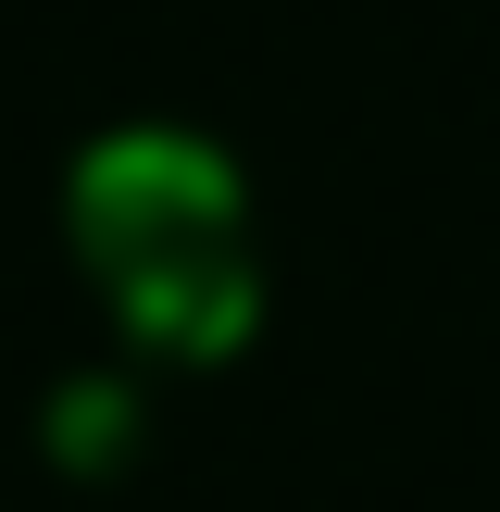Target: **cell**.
I'll return each instance as SVG.
<instances>
[{"mask_svg":"<svg viewBox=\"0 0 500 512\" xmlns=\"http://www.w3.org/2000/svg\"><path fill=\"white\" fill-rule=\"evenodd\" d=\"M75 238L113 275V300L175 350H225L250 325V225L225 150L175 125H125L75 163Z\"/></svg>","mask_w":500,"mask_h":512,"instance_id":"cell-1","label":"cell"}]
</instances>
